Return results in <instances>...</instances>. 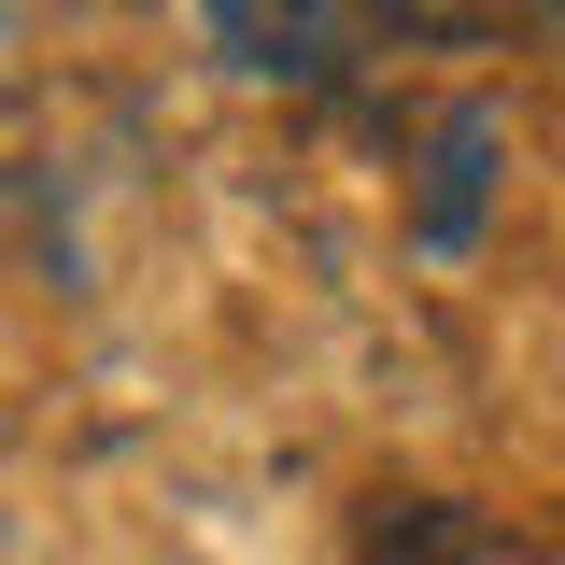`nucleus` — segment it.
<instances>
[{
    "mask_svg": "<svg viewBox=\"0 0 565 565\" xmlns=\"http://www.w3.org/2000/svg\"><path fill=\"white\" fill-rule=\"evenodd\" d=\"M481 199H494V99H452L424 128V199H411L424 255H467L481 241Z\"/></svg>",
    "mask_w": 565,
    "mask_h": 565,
    "instance_id": "f257e3e1",
    "label": "nucleus"
},
{
    "mask_svg": "<svg viewBox=\"0 0 565 565\" xmlns=\"http://www.w3.org/2000/svg\"><path fill=\"white\" fill-rule=\"evenodd\" d=\"M367 565H494V537H481V509H396L382 537H367Z\"/></svg>",
    "mask_w": 565,
    "mask_h": 565,
    "instance_id": "f03ea898",
    "label": "nucleus"
},
{
    "mask_svg": "<svg viewBox=\"0 0 565 565\" xmlns=\"http://www.w3.org/2000/svg\"><path fill=\"white\" fill-rule=\"evenodd\" d=\"M367 14H411V29H452L467 0H367Z\"/></svg>",
    "mask_w": 565,
    "mask_h": 565,
    "instance_id": "7ed1b4c3",
    "label": "nucleus"
},
{
    "mask_svg": "<svg viewBox=\"0 0 565 565\" xmlns=\"http://www.w3.org/2000/svg\"><path fill=\"white\" fill-rule=\"evenodd\" d=\"M537 14H552V29H565V0H537Z\"/></svg>",
    "mask_w": 565,
    "mask_h": 565,
    "instance_id": "20e7f679",
    "label": "nucleus"
}]
</instances>
